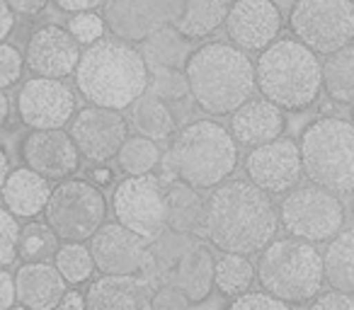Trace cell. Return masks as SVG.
<instances>
[{
	"instance_id": "6da1fadb",
	"label": "cell",
	"mask_w": 354,
	"mask_h": 310,
	"mask_svg": "<svg viewBox=\"0 0 354 310\" xmlns=\"http://www.w3.org/2000/svg\"><path fill=\"white\" fill-rule=\"evenodd\" d=\"M279 231V209L250 180H231L212 189L207 199L204 238L221 252L255 255Z\"/></svg>"
},
{
	"instance_id": "7a4b0ae2",
	"label": "cell",
	"mask_w": 354,
	"mask_h": 310,
	"mask_svg": "<svg viewBox=\"0 0 354 310\" xmlns=\"http://www.w3.org/2000/svg\"><path fill=\"white\" fill-rule=\"evenodd\" d=\"M148 68L141 49L124 39H97L80 54L75 88L90 104L129 109L148 90Z\"/></svg>"
},
{
	"instance_id": "3957f363",
	"label": "cell",
	"mask_w": 354,
	"mask_h": 310,
	"mask_svg": "<svg viewBox=\"0 0 354 310\" xmlns=\"http://www.w3.org/2000/svg\"><path fill=\"white\" fill-rule=\"evenodd\" d=\"M185 75L197 107L212 117L233 114L257 88L255 64L248 51L223 41H209L189 51Z\"/></svg>"
},
{
	"instance_id": "277c9868",
	"label": "cell",
	"mask_w": 354,
	"mask_h": 310,
	"mask_svg": "<svg viewBox=\"0 0 354 310\" xmlns=\"http://www.w3.org/2000/svg\"><path fill=\"white\" fill-rule=\"evenodd\" d=\"M160 163L170 177L202 192L218 187L236 173L241 151L231 128L212 119H197L177 131Z\"/></svg>"
},
{
	"instance_id": "5b68a950",
	"label": "cell",
	"mask_w": 354,
	"mask_h": 310,
	"mask_svg": "<svg viewBox=\"0 0 354 310\" xmlns=\"http://www.w3.org/2000/svg\"><path fill=\"white\" fill-rule=\"evenodd\" d=\"M255 83L262 97L284 112H306L323 93V64L296 37L274 39L257 56Z\"/></svg>"
},
{
	"instance_id": "8992f818",
	"label": "cell",
	"mask_w": 354,
	"mask_h": 310,
	"mask_svg": "<svg viewBox=\"0 0 354 310\" xmlns=\"http://www.w3.org/2000/svg\"><path fill=\"white\" fill-rule=\"evenodd\" d=\"M255 276L262 291L277 296L286 305L310 303L323 291V255L315 242L301 238H279L260 252Z\"/></svg>"
},
{
	"instance_id": "52a82bcc",
	"label": "cell",
	"mask_w": 354,
	"mask_h": 310,
	"mask_svg": "<svg viewBox=\"0 0 354 310\" xmlns=\"http://www.w3.org/2000/svg\"><path fill=\"white\" fill-rule=\"evenodd\" d=\"M304 177L335 194H354V124L313 119L299 138Z\"/></svg>"
},
{
	"instance_id": "ba28073f",
	"label": "cell",
	"mask_w": 354,
	"mask_h": 310,
	"mask_svg": "<svg viewBox=\"0 0 354 310\" xmlns=\"http://www.w3.org/2000/svg\"><path fill=\"white\" fill-rule=\"evenodd\" d=\"M44 218L59 240L85 242L107 218V199L102 187L88 180L66 177L51 189Z\"/></svg>"
},
{
	"instance_id": "9c48e42d",
	"label": "cell",
	"mask_w": 354,
	"mask_h": 310,
	"mask_svg": "<svg viewBox=\"0 0 354 310\" xmlns=\"http://www.w3.org/2000/svg\"><path fill=\"white\" fill-rule=\"evenodd\" d=\"M344 204L339 194L308 182L286 192L279 204V226L289 235L308 242H328L344 226Z\"/></svg>"
},
{
	"instance_id": "30bf717a",
	"label": "cell",
	"mask_w": 354,
	"mask_h": 310,
	"mask_svg": "<svg viewBox=\"0 0 354 310\" xmlns=\"http://www.w3.org/2000/svg\"><path fill=\"white\" fill-rule=\"evenodd\" d=\"M289 30L315 54H333L354 41V0H296Z\"/></svg>"
},
{
	"instance_id": "8fae6325",
	"label": "cell",
	"mask_w": 354,
	"mask_h": 310,
	"mask_svg": "<svg viewBox=\"0 0 354 310\" xmlns=\"http://www.w3.org/2000/svg\"><path fill=\"white\" fill-rule=\"evenodd\" d=\"M112 211L122 226L153 242L165 233V182L158 175H129L114 187Z\"/></svg>"
},
{
	"instance_id": "7c38bea8",
	"label": "cell",
	"mask_w": 354,
	"mask_h": 310,
	"mask_svg": "<svg viewBox=\"0 0 354 310\" xmlns=\"http://www.w3.org/2000/svg\"><path fill=\"white\" fill-rule=\"evenodd\" d=\"M245 175L255 187L267 194L291 192L304 180L299 143L279 136L274 141L252 146L245 158Z\"/></svg>"
},
{
	"instance_id": "4fadbf2b",
	"label": "cell",
	"mask_w": 354,
	"mask_h": 310,
	"mask_svg": "<svg viewBox=\"0 0 354 310\" xmlns=\"http://www.w3.org/2000/svg\"><path fill=\"white\" fill-rule=\"evenodd\" d=\"M68 133L80 151V158L90 163H109L117 158L119 148L127 141L129 122L119 109L90 104L73 114Z\"/></svg>"
},
{
	"instance_id": "5bb4252c",
	"label": "cell",
	"mask_w": 354,
	"mask_h": 310,
	"mask_svg": "<svg viewBox=\"0 0 354 310\" xmlns=\"http://www.w3.org/2000/svg\"><path fill=\"white\" fill-rule=\"evenodd\" d=\"M75 109V93L61 78L35 75L17 95V117L30 128H64Z\"/></svg>"
},
{
	"instance_id": "9a60e30c",
	"label": "cell",
	"mask_w": 354,
	"mask_h": 310,
	"mask_svg": "<svg viewBox=\"0 0 354 310\" xmlns=\"http://www.w3.org/2000/svg\"><path fill=\"white\" fill-rule=\"evenodd\" d=\"M284 17L274 0H233L223 27L231 44L243 51H262L279 39Z\"/></svg>"
},
{
	"instance_id": "2e32d148",
	"label": "cell",
	"mask_w": 354,
	"mask_h": 310,
	"mask_svg": "<svg viewBox=\"0 0 354 310\" xmlns=\"http://www.w3.org/2000/svg\"><path fill=\"white\" fill-rule=\"evenodd\" d=\"M20 158L46 180L71 177L80 165V151L64 128H32L20 146Z\"/></svg>"
},
{
	"instance_id": "e0dca14e",
	"label": "cell",
	"mask_w": 354,
	"mask_h": 310,
	"mask_svg": "<svg viewBox=\"0 0 354 310\" xmlns=\"http://www.w3.org/2000/svg\"><path fill=\"white\" fill-rule=\"evenodd\" d=\"M80 61V44L68 27L41 25L30 35L25 46V66L41 78H68Z\"/></svg>"
},
{
	"instance_id": "ac0fdd59",
	"label": "cell",
	"mask_w": 354,
	"mask_h": 310,
	"mask_svg": "<svg viewBox=\"0 0 354 310\" xmlns=\"http://www.w3.org/2000/svg\"><path fill=\"white\" fill-rule=\"evenodd\" d=\"M90 252L102 274H138L146 269L148 240L119 221L102 223L90 238Z\"/></svg>"
},
{
	"instance_id": "d6986e66",
	"label": "cell",
	"mask_w": 354,
	"mask_h": 310,
	"mask_svg": "<svg viewBox=\"0 0 354 310\" xmlns=\"http://www.w3.org/2000/svg\"><path fill=\"white\" fill-rule=\"evenodd\" d=\"M102 17L112 37L141 44L170 25V0H104Z\"/></svg>"
},
{
	"instance_id": "ffe728a7",
	"label": "cell",
	"mask_w": 354,
	"mask_h": 310,
	"mask_svg": "<svg viewBox=\"0 0 354 310\" xmlns=\"http://www.w3.org/2000/svg\"><path fill=\"white\" fill-rule=\"evenodd\" d=\"M156 284L138 274H102L85 291L90 310H146L151 308Z\"/></svg>"
},
{
	"instance_id": "44dd1931",
	"label": "cell",
	"mask_w": 354,
	"mask_h": 310,
	"mask_svg": "<svg viewBox=\"0 0 354 310\" xmlns=\"http://www.w3.org/2000/svg\"><path fill=\"white\" fill-rule=\"evenodd\" d=\"M286 131V112L267 97H250L231 114V133L238 146H260Z\"/></svg>"
},
{
	"instance_id": "7402d4cb",
	"label": "cell",
	"mask_w": 354,
	"mask_h": 310,
	"mask_svg": "<svg viewBox=\"0 0 354 310\" xmlns=\"http://www.w3.org/2000/svg\"><path fill=\"white\" fill-rule=\"evenodd\" d=\"M68 284L49 262H25L15 274L17 303L32 310H51L61 303Z\"/></svg>"
},
{
	"instance_id": "603a6c76",
	"label": "cell",
	"mask_w": 354,
	"mask_h": 310,
	"mask_svg": "<svg viewBox=\"0 0 354 310\" xmlns=\"http://www.w3.org/2000/svg\"><path fill=\"white\" fill-rule=\"evenodd\" d=\"M214 257L212 247L204 242H194L185 250L172 269V284L187 296L192 305H199L212 296L214 291Z\"/></svg>"
},
{
	"instance_id": "cb8c5ba5",
	"label": "cell",
	"mask_w": 354,
	"mask_h": 310,
	"mask_svg": "<svg viewBox=\"0 0 354 310\" xmlns=\"http://www.w3.org/2000/svg\"><path fill=\"white\" fill-rule=\"evenodd\" d=\"M233 0H170V25L187 39L212 37L223 25Z\"/></svg>"
},
{
	"instance_id": "d4e9b609",
	"label": "cell",
	"mask_w": 354,
	"mask_h": 310,
	"mask_svg": "<svg viewBox=\"0 0 354 310\" xmlns=\"http://www.w3.org/2000/svg\"><path fill=\"white\" fill-rule=\"evenodd\" d=\"M49 194V180L25 165V168L8 173L0 197H3V204H6L8 211H12L17 218H35L39 213H44Z\"/></svg>"
},
{
	"instance_id": "484cf974",
	"label": "cell",
	"mask_w": 354,
	"mask_h": 310,
	"mask_svg": "<svg viewBox=\"0 0 354 310\" xmlns=\"http://www.w3.org/2000/svg\"><path fill=\"white\" fill-rule=\"evenodd\" d=\"M207 199L199 189L185 182H172L165 187V226L180 235H204Z\"/></svg>"
},
{
	"instance_id": "4316f807",
	"label": "cell",
	"mask_w": 354,
	"mask_h": 310,
	"mask_svg": "<svg viewBox=\"0 0 354 310\" xmlns=\"http://www.w3.org/2000/svg\"><path fill=\"white\" fill-rule=\"evenodd\" d=\"M129 126L138 133L146 136L151 141H167L170 136H175V114L167 107V102L158 97H141L129 107Z\"/></svg>"
},
{
	"instance_id": "83f0119b",
	"label": "cell",
	"mask_w": 354,
	"mask_h": 310,
	"mask_svg": "<svg viewBox=\"0 0 354 310\" xmlns=\"http://www.w3.org/2000/svg\"><path fill=\"white\" fill-rule=\"evenodd\" d=\"M323 269L330 289L354 293V228H342L330 238L323 252Z\"/></svg>"
},
{
	"instance_id": "f1b7e54d",
	"label": "cell",
	"mask_w": 354,
	"mask_h": 310,
	"mask_svg": "<svg viewBox=\"0 0 354 310\" xmlns=\"http://www.w3.org/2000/svg\"><path fill=\"white\" fill-rule=\"evenodd\" d=\"M323 90L335 104H354V41L323 61Z\"/></svg>"
},
{
	"instance_id": "f546056e",
	"label": "cell",
	"mask_w": 354,
	"mask_h": 310,
	"mask_svg": "<svg viewBox=\"0 0 354 310\" xmlns=\"http://www.w3.org/2000/svg\"><path fill=\"white\" fill-rule=\"evenodd\" d=\"M141 54L146 59L148 68H185V61L189 56V39L175 30L172 25H165L151 35L146 41H141Z\"/></svg>"
},
{
	"instance_id": "4dcf8cb0",
	"label": "cell",
	"mask_w": 354,
	"mask_h": 310,
	"mask_svg": "<svg viewBox=\"0 0 354 310\" xmlns=\"http://www.w3.org/2000/svg\"><path fill=\"white\" fill-rule=\"evenodd\" d=\"M255 281V264L250 262L248 255H238V252H223L216 257L214 264V289L223 296V298H236V296L245 293Z\"/></svg>"
},
{
	"instance_id": "1f68e13d",
	"label": "cell",
	"mask_w": 354,
	"mask_h": 310,
	"mask_svg": "<svg viewBox=\"0 0 354 310\" xmlns=\"http://www.w3.org/2000/svg\"><path fill=\"white\" fill-rule=\"evenodd\" d=\"M162 153L158 148V141H151L146 136H127L117 153L119 168L127 175H146L160 165Z\"/></svg>"
},
{
	"instance_id": "d6a6232c",
	"label": "cell",
	"mask_w": 354,
	"mask_h": 310,
	"mask_svg": "<svg viewBox=\"0 0 354 310\" xmlns=\"http://www.w3.org/2000/svg\"><path fill=\"white\" fill-rule=\"evenodd\" d=\"M59 250V235L51 231L49 223L30 221L22 226L20 242H17V257L22 262H49Z\"/></svg>"
},
{
	"instance_id": "836d02e7",
	"label": "cell",
	"mask_w": 354,
	"mask_h": 310,
	"mask_svg": "<svg viewBox=\"0 0 354 310\" xmlns=\"http://www.w3.org/2000/svg\"><path fill=\"white\" fill-rule=\"evenodd\" d=\"M54 264L61 271V276L66 279V284L80 286L93 276L95 271V260L90 247H85L83 242H68L59 245L54 255Z\"/></svg>"
},
{
	"instance_id": "e575fe53",
	"label": "cell",
	"mask_w": 354,
	"mask_h": 310,
	"mask_svg": "<svg viewBox=\"0 0 354 310\" xmlns=\"http://www.w3.org/2000/svg\"><path fill=\"white\" fill-rule=\"evenodd\" d=\"M148 90L153 97L162 99V102H180L189 95V80L185 75V68H151V78H148Z\"/></svg>"
},
{
	"instance_id": "d590c367",
	"label": "cell",
	"mask_w": 354,
	"mask_h": 310,
	"mask_svg": "<svg viewBox=\"0 0 354 310\" xmlns=\"http://www.w3.org/2000/svg\"><path fill=\"white\" fill-rule=\"evenodd\" d=\"M20 223L12 211L0 206V267H10L17 260V242H20Z\"/></svg>"
},
{
	"instance_id": "8d00e7d4",
	"label": "cell",
	"mask_w": 354,
	"mask_h": 310,
	"mask_svg": "<svg viewBox=\"0 0 354 310\" xmlns=\"http://www.w3.org/2000/svg\"><path fill=\"white\" fill-rule=\"evenodd\" d=\"M104 30V17H100L95 10H85V12H73V17L68 20V32L78 39V44H95L97 39H102Z\"/></svg>"
},
{
	"instance_id": "74e56055",
	"label": "cell",
	"mask_w": 354,
	"mask_h": 310,
	"mask_svg": "<svg viewBox=\"0 0 354 310\" xmlns=\"http://www.w3.org/2000/svg\"><path fill=\"white\" fill-rule=\"evenodd\" d=\"M22 68H25L22 51L8 41H0V90L15 88L22 80Z\"/></svg>"
},
{
	"instance_id": "f35d334b",
	"label": "cell",
	"mask_w": 354,
	"mask_h": 310,
	"mask_svg": "<svg viewBox=\"0 0 354 310\" xmlns=\"http://www.w3.org/2000/svg\"><path fill=\"white\" fill-rule=\"evenodd\" d=\"M231 308L233 310H284L289 305L284 300H279L277 296L267 293V291H250L248 289L245 293L231 298Z\"/></svg>"
},
{
	"instance_id": "ab89813d",
	"label": "cell",
	"mask_w": 354,
	"mask_h": 310,
	"mask_svg": "<svg viewBox=\"0 0 354 310\" xmlns=\"http://www.w3.org/2000/svg\"><path fill=\"white\" fill-rule=\"evenodd\" d=\"M189 305H192V303L187 300V296L177 289L175 284L156 286L151 308H156V310H185V308H189Z\"/></svg>"
},
{
	"instance_id": "60d3db41",
	"label": "cell",
	"mask_w": 354,
	"mask_h": 310,
	"mask_svg": "<svg viewBox=\"0 0 354 310\" xmlns=\"http://www.w3.org/2000/svg\"><path fill=\"white\" fill-rule=\"evenodd\" d=\"M310 303H313V308H318V310H354V293L333 289L323 296L318 293Z\"/></svg>"
},
{
	"instance_id": "b9f144b4",
	"label": "cell",
	"mask_w": 354,
	"mask_h": 310,
	"mask_svg": "<svg viewBox=\"0 0 354 310\" xmlns=\"http://www.w3.org/2000/svg\"><path fill=\"white\" fill-rule=\"evenodd\" d=\"M17 303L15 293V276L6 271V267H0V310H8Z\"/></svg>"
},
{
	"instance_id": "7bdbcfd3",
	"label": "cell",
	"mask_w": 354,
	"mask_h": 310,
	"mask_svg": "<svg viewBox=\"0 0 354 310\" xmlns=\"http://www.w3.org/2000/svg\"><path fill=\"white\" fill-rule=\"evenodd\" d=\"M6 3L15 10V15H39L49 6V0H6Z\"/></svg>"
},
{
	"instance_id": "ee69618b",
	"label": "cell",
	"mask_w": 354,
	"mask_h": 310,
	"mask_svg": "<svg viewBox=\"0 0 354 310\" xmlns=\"http://www.w3.org/2000/svg\"><path fill=\"white\" fill-rule=\"evenodd\" d=\"M56 8H59L61 12H85V10H95V8H100L104 3V0H54Z\"/></svg>"
},
{
	"instance_id": "f6af8a7d",
	"label": "cell",
	"mask_w": 354,
	"mask_h": 310,
	"mask_svg": "<svg viewBox=\"0 0 354 310\" xmlns=\"http://www.w3.org/2000/svg\"><path fill=\"white\" fill-rule=\"evenodd\" d=\"M12 30H15V10L6 0H0V41H6Z\"/></svg>"
},
{
	"instance_id": "bcb514c9",
	"label": "cell",
	"mask_w": 354,
	"mask_h": 310,
	"mask_svg": "<svg viewBox=\"0 0 354 310\" xmlns=\"http://www.w3.org/2000/svg\"><path fill=\"white\" fill-rule=\"evenodd\" d=\"M90 182L97 184V187H104V184L114 182V173L107 168L104 163H95V168L90 170Z\"/></svg>"
},
{
	"instance_id": "7dc6e473",
	"label": "cell",
	"mask_w": 354,
	"mask_h": 310,
	"mask_svg": "<svg viewBox=\"0 0 354 310\" xmlns=\"http://www.w3.org/2000/svg\"><path fill=\"white\" fill-rule=\"evenodd\" d=\"M61 308H85V296H80V291H66L61 296Z\"/></svg>"
},
{
	"instance_id": "c3c4849f",
	"label": "cell",
	"mask_w": 354,
	"mask_h": 310,
	"mask_svg": "<svg viewBox=\"0 0 354 310\" xmlns=\"http://www.w3.org/2000/svg\"><path fill=\"white\" fill-rule=\"evenodd\" d=\"M8 117H10V99L0 90V131H3V126L8 124Z\"/></svg>"
},
{
	"instance_id": "681fc988",
	"label": "cell",
	"mask_w": 354,
	"mask_h": 310,
	"mask_svg": "<svg viewBox=\"0 0 354 310\" xmlns=\"http://www.w3.org/2000/svg\"><path fill=\"white\" fill-rule=\"evenodd\" d=\"M8 173H10V163H8V153H6V148L0 146V192H3V184H6Z\"/></svg>"
},
{
	"instance_id": "f907efd6",
	"label": "cell",
	"mask_w": 354,
	"mask_h": 310,
	"mask_svg": "<svg viewBox=\"0 0 354 310\" xmlns=\"http://www.w3.org/2000/svg\"><path fill=\"white\" fill-rule=\"evenodd\" d=\"M349 211H352V221H354V202H352V206H349Z\"/></svg>"
},
{
	"instance_id": "816d5d0a",
	"label": "cell",
	"mask_w": 354,
	"mask_h": 310,
	"mask_svg": "<svg viewBox=\"0 0 354 310\" xmlns=\"http://www.w3.org/2000/svg\"><path fill=\"white\" fill-rule=\"evenodd\" d=\"M352 124H354V104H352Z\"/></svg>"
}]
</instances>
